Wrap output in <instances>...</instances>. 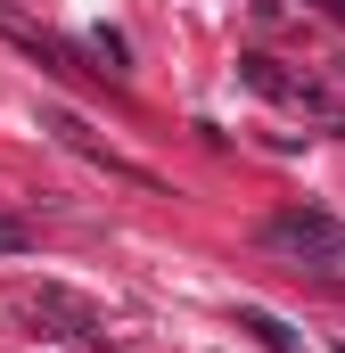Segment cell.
<instances>
[{
    "label": "cell",
    "instance_id": "cell-2",
    "mask_svg": "<svg viewBox=\"0 0 345 353\" xmlns=\"http://www.w3.org/2000/svg\"><path fill=\"white\" fill-rule=\"evenodd\" d=\"M90 50H99V58H107V74H124V58H132V50H124V33H107V25H99V33H90Z\"/></svg>",
    "mask_w": 345,
    "mask_h": 353
},
{
    "label": "cell",
    "instance_id": "cell-3",
    "mask_svg": "<svg viewBox=\"0 0 345 353\" xmlns=\"http://www.w3.org/2000/svg\"><path fill=\"white\" fill-rule=\"evenodd\" d=\"M0 255H25V230L17 222H0Z\"/></svg>",
    "mask_w": 345,
    "mask_h": 353
},
{
    "label": "cell",
    "instance_id": "cell-1",
    "mask_svg": "<svg viewBox=\"0 0 345 353\" xmlns=\"http://www.w3.org/2000/svg\"><path fill=\"white\" fill-rule=\"evenodd\" d=\"M263 247H279V255H296V263L329 271L345 255V230L329 222V214H271V222H263Z\"/></svg>",
    "mask_w": 345,
    "mask_h": 353
}]
</instances>
